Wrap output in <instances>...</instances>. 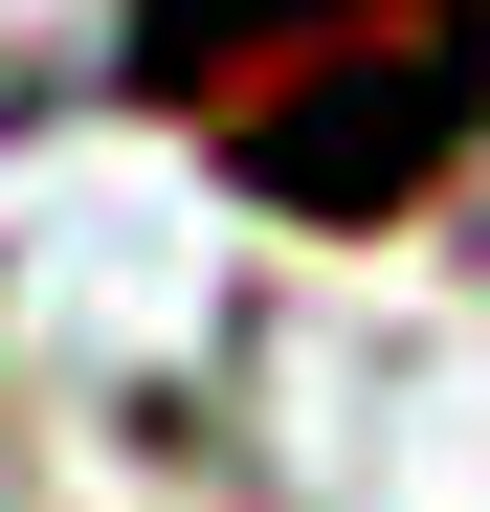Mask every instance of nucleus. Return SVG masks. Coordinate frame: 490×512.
Listing matches in <instances>:
<instances>
[{
	"label": "nucleus",
	"mask_w": 490,
	"mask_h": 512,
	"mask_svg": "<svg viewBox=\"0 0 490 512\" xmlns=\"http://www.w3.org/2000/svg\"><path fill=\"white\" fill-rule=\"evenodd\" d=\"M134 90L179 112L245 201L401 223L490 134V0H134Z\"/></svg>",
	"instance_id": "nucleus-1"
}]
</instances>
